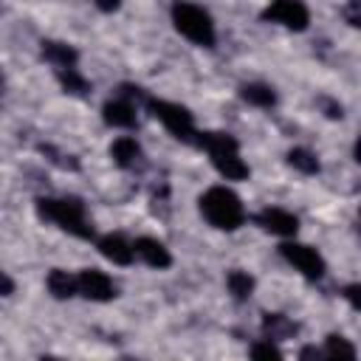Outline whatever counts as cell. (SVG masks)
<instances>
[{"label": "cell", "mask_w": 361, "mask_h": 361, "mask_svg": "<svg viewBox=\"0 0 361 361\" xmlns=\"http://www.w3.org/2000/svg\"><path fill=\"white\" fill-rule=\"evenodd\" d=\"M322 355H324V358H350V361H353L358 353H355V347H353L344 336H336V333H333V336L324 338V350H322Z\"/></svg>", "instance_id": "cell-21"}, {"label": "cell", "mask_w": 361, "mask_h": 361, "mask_svg": "<svg viewBox=\"0 0 361 361\" xmlns=\"http://www.w3.org/2000/svg\"><path fill=\"white\" fill-rule=\"evenodd\" d=\"M45 285H48V290H51L54 299H71V296H76V276L68 274V271H62V268H54L48 274Z\"/></svg>", "instance_id": "cell-16"}, {"label": "cell", "mask_w": 361, "mask_h": 361, "mask_svg": "<svg viewBox=\"0 0 361 361\" xmlns=\"http://www.w3.org/2000/svg\"><path fill=\"white\" fill-rule=\"evenodd\" d=\"M197 206H200V214L206 217V223L220 231H237L245 223V206H243L240 195L231 192L228 186H209L200 195Z\"/></svg>", "instance_id": "cell-1"}, {"label": "cell", "mask_w": 361, "mask_h": 361, "mask_svg": "<svg viewBox=\"0 0 361 361\" xmlns=\"http://www.w3.org/2000/svg\"><path fill=\"white\" fill-rule=\"evenodd\" d=\"M76 293H82L90 302H110V299H116V285L104 271L82 268L76 274Z\"/></svg>", "instance_id": "cell-8"}, {"label": "cell", "mask_w": 361, "mask_h": 361, "mask_svg": "<svg viewBox=\"0 0 361 361\" xmlns=\"http://www.w3.org/2000/svg\"><path fill=\"white\" fill-rule=\"evenodd\" d=\"M279 254L307 279H322L327 265H324V257L313 248V245H305V243H282L279 245Z\"/></svg>", "instance_id": "cell-7"}, {"label": "cell", "mask_w": 361, "mask_h": 361, "mask_svg": "<svg viewBox=\"0 0 361 361\" xmlns=\"http://www.w3.org/2000/svg\"><path fill=\"white\" fill-rule=\"evenodd\" d=\"M316 104H319V107L324 110V116H327V118H341V116H344V107H341V104H338L336 99L319 96V99H316Z\"/></svg>", "instance_id": "cell-24"}, {"label": "cell", "mask_w": 361, "mask_h": 361, "mask_svg": "<svg viewBox=\"0 0 361 361\" xmlns=\"http://www.w3.org/2000/svg\"><path fill=\"white\" fill-rule=\"evenodd\" d=\"M11 293H14V279L6 271H0V296H11Z\"/></svg>", "instance_id": "cell-27"}, {"label": "cell", "mask_w": 361, "mask_h": 361, "mask_svg": "<svg viewBox=\"0 0 361 361\" xmlns=\"http://www.w3.org/2000/svg\"><path fill=\"white\" fill-rule=\"evenodd\" d=\"M226 288H228V293H231L237 302H245V299L254 293V276H251L248 271L234 268V271H228V276H226Z\"/></svg>", "instance_id": "cell-17"}, {"label": "cell", "mask_w": 361, "mask_h": 361, "mask_svg": "<svg viewBox=\"0 0 361 361\" xmlns=\"http://www.w3.org/2000/svg\"><path fill=\"white\" fill-rule=\"evenodd\" d=\"M133 251H135V257H141L149 268H169L172 265V254H169V248L161 243V240H155V237H138L135 243H133Z\"/></svg>", "instance_id": "cell-11"}, {"label": "cell", "mask_w": 361, "mask_h": 361, "mask_svg": "<svg viewBox=\"0 0 361 361\" xmlns=\"http://www.w3.org/2000/svg\"><path fill=\"white\" fill-rule=\"evenodd\" d=\"M195 144H200L214 169L226 178V180H245L248 178V164L240 158V144L231 133H220V130H209V133H197Z\"/></svg>", "instance_id": "cell-3"}, {"label": "cell", "mask_w": 361, "mask_h": 361, "mask_svg": "<svg viewBox=\"0 0 361 361\" xmlns=\"http://www.w3.org/2000/svg\"><path fill=\"white\" fill-rule=\"evenodd\" d=\"M96 245H99V254L104 259H110L113 265H130L133 257H135L133 243L124 234H104V237H99Z\"/></svg>", "instance_id": "cell-10"}, {"label": "cell", "mask_w": 361, "mask_h": 361, "mask_svg": "<svg viewBox=\"0 0 361 361\" xmlns=\"http://www.w3.org/2000/svg\"><path fill=\"white\" fill-rule=\"evenodd\" d=\"M93 3H96V8L104 11V14H113V11L121 8V0H93Z\"/></svg>", "instance_id": "cell-26"}, {"label": "cell", "mask_w": 361, "mask_h": 361, "mask_svg": "<svg viewBox=\"0 0 361 361\" xmlns=\"http://www.w3.org/2000/svg\"><path fill=\"white\" fill-rule=\"evenodd\" d=\"M56 79H59V85L65 87V93L85 96V93L90 90V82H87L76 68H59V71H56Z\"/></svg>", "instance_id": "cell-19"}, {"label": "cell", "mask_w": 361, "mask_h": 361, "mask_svg": "<svg viewBox=\"0 0 361 361\" xmlns=\"http://www.w3.org/2000/svg\"><path fill=\"white\" fill-rule=\"evenodd\" d=\"M288 164L293 166V169H299L302 175H316L322 166H319V158L310 152V149H305V147H293L290 152H288Z\"/></svg>", "instance_id": "cell-20"}, {"label": "cell", "mask_w": 361, "mask_h": 361, "mask_svg": "<svg viewBox=\"0 0 361 361\" xmlns=\"http://www.w3.org/2000/svg\"><path fill=\"white\" fill-rule=\"evenodd\" d=\"M39 51H42V59L51 62L56 71L59 68H76L79 62V51L68 42H56V39H42L39 42Z\"/></svg>", "instance_id": "cell-14"}, {"label": "cell", "mask_w": 361, "mask_h": 361, "mask_svg": "<svg viewBox=\"0 0 361 361\" xmlns=\"http://www.w3.org/2000/svg\"><path fill=\"white\" fill-rule=\"evenodd\" d=\"M299 358H322V350H316V347H302V350H299Z\"/></svg>", "instance_id": "cell-28"}, {"label": "cell", "mask_w": 361, "mask_h": 361, "mask_svg": "<svg viewBox=\"0 0 361 361\" xmlns=\"http://www.w3.org/2000/svg\"><path fill=\"white\" fill-rule=\"evenodd\" d=\"M147 102V110L166 127V133L183 144H195L197 138V130H195V116L183 107V104H175V102H164V99H144Z\"/></svg>", "instance_id": "cell-5"}, {"label": "cell", "mask_w": 361, "mask_h": 361, "mask_svg": "<svg viewBox=\"0 0 361 361\" xmlns=\"http://www.w3.org/2000/svg\"><path fill=\"white\" fill-rule=\"evenodd\" d=\"M259 17L265 23H276L288 31H305L310 23V11L302 0H271Z\"/></svg>", "instance_id": "cell-6"}, {"label": "cell", "mask_w": 361, "mask_h": 361, "mask_svg": "<svg viewBox=\"0 0 361 361\" xmlns=\"http://www.w3.org/2000/svg\"><path fill=\"white\" fill-rule=\"evenodd\" d=\"M110 158L121 166V169H135L144 164V152L138 147V141L133 135H118L113 144H110Z\"/></svg>", "instance_id": "cell-13"}, {"label": "cell", "mask_w": 361, "mask_h": 361, "mask_svg": "<svg viewBox=\"0 0 361 361\" xmlns=\"http://www.w3.org/2000/svg\"><path fill=\"white\" fill-rule=\"evenodd\" d=\"M102 118H104V124L118 127V130H130L138 121L135 118V104L130 99H110V102H104Z\"/></svg>", "instance_id": "cell-12"}, {"label": "cell", "mask_w": 361, "mask_h": 361, "mask_svg": "<svg viewBox=\"0 0 361 361\" xmlns=\"http://www.w3.org/2000/svg\"><path fill=\"white\" fill-rule=\"evenodd\" d=\"M358 293H361V288H358L355 282L344 288V296H347V302L353 305V310H358V307H361V296H358Z\"/></svg>", "instance_id": "cell-25"}, {"label": "cell", "mask_w": 361, "mask_h": 361, "mask_svg": "<svg viewBox=\"0 0 361 361\" xmlns=\"http://www.w3.org/2000/svg\"><path fill=\"white\" fill-rule=\"evenodd\" d=\"M240 99L254 104V107H274L276 104V90L265 82H245V85H240Z\"/></svg>", "instance_id": "cell-15"}, {"label": "cell", "mask_w": 361, "mask_h": 361, "mask_svg": "<svg viewBox=\"0 0 361 361\" xmlns=\"http://www.w3.org/2000/svg\"><path fill=\"white\" fill-rule=\"evenodd\" d=\"M262 330H265L268 338H285V336L296 333V324L282 313H265L262 316Z\"/></svg>", "instance_id": "cell-18"}, {"label": "cell", "mask_w": 361, "mask_h": 361, "mask_svg": "<svg viewBox=\"0 0 361 361\" xmlns=\"http://www.w3.org/2000/svg\"><path fill=\"white\" fill-rule=\"evenodd\" d=\"M39 152H42V155H48V161H54V164H56V166H62V169H79V161H76L73 155L56 152L51 144H42V147H39Z\"/></svg>", "instance_id": "cell-22"}, {"label": "cell", "mask_w": 361, "mask_h": 361, "mask_svg": "<svg viewBox=\"0 0 361 361\" xmlns=\"http://www.w3.org/2000/svg\"><path fill=\"white\" fill-rule=\"evenodd\" d=\"M169 14H172V25L178 28L180 37H186L189 42H195L200 48L214 45V39H217L214 23H212V14L203 6H197L192 0H175Z\"/></svg>", "instance_id": "cell-4"}, {"label": "cell", "mask_w": 361, "mask_h": 361, "mask_svg": "<svg viewBox=\"0 0 361 361\" xmlns=\"http://www.w3.org/2000/svg\"><path fill=\"white\" fill-rule=\"evenodd\" d=\"M248 355H251V358H282V350H279L271 338H265V341H254V344L248 347Z\"/></svg>", "instance_id": "cell-23"}, {"label": "cell", "mask_w": 361, "mask_h": 361, "mask_svg": "<svg viewBox=\"0 0 361 361\" xmlns=\"http://www.w3.org/2000/svg\"><path fill=\"white\" fill-rule=\"evenodd\" d=\"M37 214L73 237L93 240V234H96L93 223L87 220L85 203L79 197H37Z\"/></svg>", "instance_id": "cell-2"}, {"label": "cell", "mask_w": 361, "mask_h": 361, "mask_svg": "<svg viewBox=\"0 0 361 361\" xmlns=\"http://www.w3.org/2000/svg\"><path fill=\"white\" fill-rule=\"evenodd\" d=\"M257 223L262 226V231L276 234V237H293L299 231V217L290 214L288 209H279V206H265L257 214Z\"/></svg>", "instance_id": "cell-9"}]
</instances>
